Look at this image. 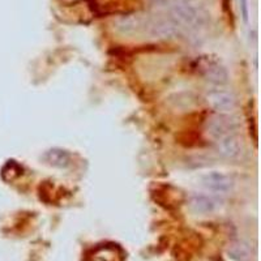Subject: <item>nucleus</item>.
I'll return each instance as SVG.
<instances>
[{"label":"nucleus","mask_w":261,"mask_h":261,"mask_svg":"<svg viewBox=\"0 0 261 261\" xmlns=\"http://www.w3.org/2000/svg\"><path fill=\"white\" fill-rule=\"evenodd\" d=\"M204 77L212 84V86H225L228 83L227 69L217 62H206L202 65Z\"/></svg>","instance_id":"0eeeda50"},{"label":"nucleus","mask_w":261,"mask_h":261,"mask_svg":"<svg viewBox=\"0 0 261 261\" xmlns=\"http://www.w3.org/2000/svg\"><path fill=\"white\" fill-rule=\"evenodd\" d=\"M241 11H242V16H243V21L246 24H248V0H241Z\"/></svg>","instance_id":"9d476101"},{"label":"nucleus","mask_w":261,"mask_h":261,"mask_svg":"<svg viewBox=\"0 0 261 261\" xmlns=\"http://www.w3.org/2000/svg\"><path fill=\"white\" fill-rule=\"evenodd\" d=\"M231 257H234L238 261H246L249 257L248 251L242 244H237V246H234V248L231 251Z\"/></svg>","instance_id":"1a4fd4ad"},{"label":"nucleus","mask_w":261,"mask_h":261,"mask_svg":"<svg viewBox=\"0 0 261 261\" xmlns=\"http://www.w3.org/2000/svg\"><path fill=\"white\" fill-rule=\"evenodd\" d=\"M170 18L179 30L200 32L208 24L209 15L199 0H171Z\"/></svg>","instance_id":"f257e3e1"},{"label":"nucleus","mask_w":261,"mask_h":261,"mask_svg":"<svg viewBox=\"0 0 261 261\" xmlns=\"http://www.w3.org/2000/svg\"><path fill=\"white\" fill-rule=\"evenodd\" d=\"M46 157H47L48 162L54 166H65L69 162L68 154L62 150H50Z\"/></svg>","instance_id":"6e6552de"},{"label":"nucleus","mask_w":261,"mask_h":261,"mask_svg":"<svg viewBox=\"0 0 261 261\" xmlns=\"http://www.w3.org/2000/svg\"><path fill=\"white\" fill-rule=\"evenodd\" d=\"M201 184L214 195H226L234 190L235 181L230 175L221 171H211L201 176Z\"/></svg>","instance_id":"20e7f679"},{"label":"nucleus","mask_w":261,"mask_h":261,"mask_svg":"<svg viewBox=\"0 0 261 261\" xmlns=\"http://www.w3.org/2000/svg\"><path fill=\"white\" fill-rule=\"evenodd\" d=\"M217 150L226 160H238L243 154V144L238 134L227 135L214 141Z\"/></svg>","instance_id":"423d86ee"},{"label":"nucleus","mask_w":261,"mask_h":261,"mask_svg":"<svg viewBox=\"0 0 261 261\" xmlns=\"http://www.w3.org/2000/svg\"><path fill=\"white\" fill-rule=\"evenodd\" d=\"M209 106L220 114H230L237 107V95L225 86H212L205 94Z\"/></svg>","instance_id":"f03ea898"},{"label":"nucleus","mask_w":261,"mask_h":261,"mask_svg":"<svg viewBox=\"0 0 261 261\" xmlns=\"http://www.w3.org/2000/svg\"><path fill=\"white\" fill-rule=\"evenodd\" d=\"M238 128H239V124H238L237 119L230 114L217 113L216 115L211 116L205 124L206 134L213 141L223 136H227V135L238 134Z\"/></svg>","instance_id":"7ed1b4c3"},{"label":"nucleus","mask_w":261,"mask_h":261,"mask_svg":"<svg viewBox=\"0 0 261 261\" xmlns=\"http://www.w3.org/2000/svg\"><path fill=\"white\" fill-rule=\"evenodd\" d=\"M191 208L197 214H212L221 208L222 199L214 193H195L191 197Z\"/></svg>","instance_id":"39448f33"}]
</instances>
